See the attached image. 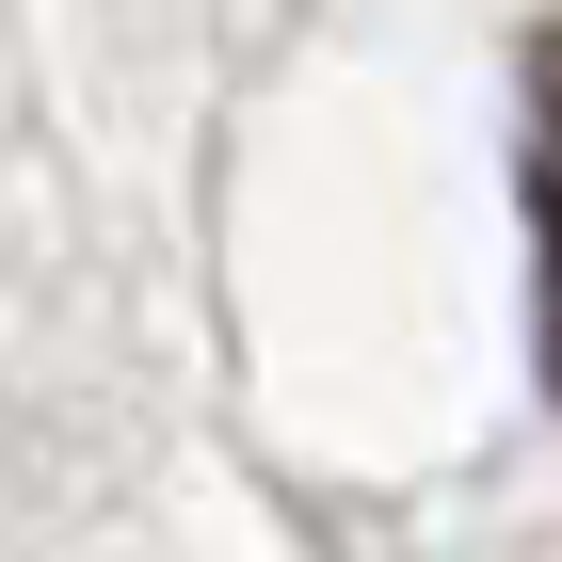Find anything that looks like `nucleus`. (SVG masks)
Returning a JSON list of instances; mask_svg holds the SVG:
<instances>
[{
	"mask_svg": "<svg viewBox=\"0 0 562 562\" xmlns=\"http://www.w3.org/2000/svg\"><path fill=\"white\" fill-rule=\"evenodd\" d=\"M530 273H547V386H562V16L530 33Z\"/></svg>",
	"mask_w": 562,
	"mask_h": 562,
	"instance_id": "nucleus-1",
	"label": "nucleus"
}]
</instances>
